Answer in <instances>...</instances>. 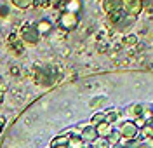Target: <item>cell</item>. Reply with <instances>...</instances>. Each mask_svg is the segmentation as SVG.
<instances>
[{
	"instance_id": "1",
	"label": "cell",
	"mask_w": 153,
	"mask_h": 148,
	"mask_svg": "<svg viewBox=\"0 0 153 148\" xmlns=\"http://www.w3.org/2000/svg\"><path fill=\"white\" fill-rule=\"evenodd\" d=\"M115 129L118 131V134H120L122 141H129V139L139 138V127H137V124H136L134 120H129V118L120 120Z\"/></svg>"
},
{
	"instance_id": "2",
	"label": "cell",
	"mask_w": 153,
	"mask_h": 148,
	"mask_svg": "<svg viewBox=\"0 0 153 148\" xmlns=\"http://www.w3.org/2000/svg\"><path fill=\"white\" fill-rule=\"evenodd\" d=\"M57 79V73L52 66H40L35 71V82L38 86H52Z\"/></svg>"
},
{
	"instance_id": "3",
	"label": "cell",
	"mask_w": 153,
	"mask_h": 148,
	"mask_svg": "<svg viewBox=\"0 0 153 148\" xmlns=\"http://www.w3.org/2000/svg\"><path fill=\"white\" fill-rule=\"evenodd\" d=\"M122 10L127 18H136L137 14H141L143 10V0H124L122 4Z\"/></svg>"
},
{
	"instance_id": "4",
	"label": "cell",
	"mask_w": 153,
	"mask_h": 148,
	"mask_svg": "<svg viewBox=\"0 0 153 148\" xmlns=\"http://www.w3.org/2000/svg\"><path fill=\"white\" fill-rule=\"evenodd\" d=\"M59 26L63 30H75L78 26V14H73V12H66V10H63L61 12V16H59Z\"/></svg>"
},
{
	"instance_id": "5",
	"label": "cell",
	"mask_w": 153,
	"mask_h": 148,
	"mask_svg": "<svg viewBox=\"0 0 153 148\" xmlns=\"http://www.w3.org/2000/svg\"><path fill=\"white\" fill-rule=\"evenodd\" d=\"M21 40L26 44H37L40 40V33L37 31L35 25H28V26L21 28Z\"/></svg>"
},
{
	"instance_id": "6",
	"label": "cell",
	"mask_w": 153,
	"mask_h": 148,
	"mask_svg": "<svg viewBox=\"0 0 153 148\" xmlns=\"http://www.w3.org/2000/svg\"><path fill=\"white\" fill-rule=\"evenodd\" d=\"M143 112H144V105L141 103H132V105H129L127 108H125V117L129 118V120H139V118L143 117Z\"/></svg>"
},
{
	"instance_id": "7",
	"label": "cell",
	"mask_w": 153,
	"mask_h": 148,
	"mask_svg": "<svg viewBox=\"0 0 153 148\" xmlns=\"http://www.w3.org/2000/svg\"><path fill=\"white\" fill-rule=\"evenodd\" d=\"M80 138L84 139V143H85V145H87V143H89V145H92L99 136H97V131H96L94 126H91V124H89V126H84L82 132H80Z\"/></svg>"
},
{
	"instance_id": "8",
	"label": "cell",
	"mask_w": 153,
	"mask_h": 148,
	"mask_svg": "<svg viewBox=\"0 0 153 148\" xmlns=\"http://www.w3.org/2000/svg\"><path fill=\"white\" fill-rule=\"evenodd\" d=\"M105 115H106V120L105 122H108V124H111V126H117L120 120H122V117H124V112L120 108H113V110H106L105 112Z\"/></svg>"
},
{
	"instance_id": "9",
	"label": "cell",
	"mask_w": 153,
	"mask_h": 148,
	"mask_svg": "<svg viewBox=\"0 0 153 148\" xmlns=\"http://www.w3.org/2000/svg\"><path fill=\"white\" fill-rule=\"evenodd\" d=\"M61 5H63V10H66V12L78 14L82 10V0H63Z\"/></svg>"
},
{
	"instance_id": "10",
	"label": "cell",
	"mask_w": 153,
	"mask_h": 148,
	"mask_svg": "<svg viewBox=\"0 0 153 148\" xmlns=\"http://www.w3.org/2000/svg\"><path fill=\"white\" fill-rule=\"evenodd\" d=\"M122 4L124 0H103V10L106 14H111L113 10L122 9Z\"/></svg>"
},
{
	"instance_id": "11",
	"label": "cell",
	"mask_w": 153,
	"mask_h": 148,
	"mask_svg": "<svg viewBox=\"0 0 153 148\" xmlns=\"http://www.w3.org/2000/svg\"><path fill=\"white\" fill-rule=\"evenodd\" d=\"M113 126L111 124H108V122H101L99 126H96V131H97V136L99 138H108L111 132H113Z\"/></svg>"
},
{
	"instance_id": "12",
	"label": "cell",
	"mask_w": 153,
	"mask_h": 148,
	"mask_svg": "<svg viewBox=\"0 0 153 148\" xmlns=\"http://www.w3.org/2000/svg\"><path fill=\"white\" fill-rule=\"evenodd\" d=\"M35 28H37V31L40 33V37H42V35H49V33L52 31V23L49 19H40L37 25H35Z\"/></svg>"
},
{
	"instance_id": "13",
	"label": "cell",
	"mask_w": 153,
	"mask_h": 148,
	"mask_svg": "<svg viewBox=\"0 0 153 148\" xmlns=\"http://www.w3.org/2000/svg\"><path fill=\"white\" fill-rule=\"evenodd\" d=\"M68 141H70V132H63L51 141V148L56 147H68Z\"/></svg>"
},
{
	"instance_id": "14",
	"label": "cell",
	"mask_w": 153,
	"mask_h": 148,
	"mask_svg": "<svg viewBox=\"0 0 153 148\" xmlns=\"http://www.w3.org/2000/svg\"><path fill=\"white\" fill-rule=\"evenodd\" d=\"M9 47H10V51H12L14 54H21V52H23V40L21 39L16 40V37L12 35L10 40H9Z\"/></svg>"
},
{
	"instance_id": "15",
	"label": "cell",
	"mask_w": 153,
	"mask_h": 148,
	"mask_svg": "<svg viewBox=\"0 0 153 148\" xmlns=\"http://www.w3.org/2000/svg\"><path fill=\"white\" fill-rule=\"evenodd\" d=\"M139 138L141 139L153 138V126L152 124H144L143 127H139Z\"/></svg>"
},
{
	"instance_id": "16",
	"label": "cell",
	"mask_w": 153,
	"mask_h": 148,
	"mask_svg": "<svg viewBox=\"0 0 153 148\" xmlns=\"http://www.w3.org/2000/svg\"><path fill=\"white\" fill-rule=\"evenodd\" d=\"M124 18H125V14H124V10H122V9L113 10L111 14H108V19H110V23H113V25H118Z\"/></svg>"
},
{
	"instance_id": "17",
	"label": "cell",
	"mask_w": 153,
	"mask_h": 148,
	"mask_svg": "<svg viewBox=\"0 0 153 148\" xmlns=\"http://www.w3.org/2000/svg\"><path fill=\"white\" fill-rule=\"evenodd\" d=\"M68 148H85V143H84V139L80 136H70Z\"/></svg>"
},
{
	"instance_id": "18",
	"label": "cell",
	"mask_w": 153,
	"mask_h": 148,
	"mask_svg": "<svg viewBox=\"0 0 153 148\" xmlns=\"http://www.w3.org/2000/svg\"><path fill=\"white\" fill-rule=\"evenodd\" d=\"M106 120V115H105V112H97V113H94L92 115V118H91V126H99L101 122H105Z\"/></svg>"
},
{
	"instance_id": "19",
	"label": "cell",
	"mask_w": 153,
	"mask_h": 148,
	"mask_svg": "<svg viewBox=\"0 0 153 148\" xmlns=\"http://www.w3.org/2000/svg\"><path fill=\"white\" fill-rule=\"evenodd\" d=\"M106 103V98L105 96H99V98H94L89 105H91V108H96V110H99V108H103V105Z\"/></svg>"
},
{
	"instance_id": "20",
	"label": "cell",
	"mask_w": 153,
	"mask_h": 148,
	"mask_svg": "<svg viewBox=\"0 0 153 148\" xmlns=\"http://www.w3.org/2000/svg\"><path fill=\"white\" fill-rule=\"evenodd\" d=\"M125 148H141V138L129 139V141H120Z\"/></svg>"
},
{
	"instance_id": "21",
	"label": "cell",
	"mask_w": 153,
	"mask_h": 148,
	"mask_svg": "<svg viewBox=\"0 0 153 148\" xmlns=\"http://www.w3.org/2000/svg\"><path fill=\"white\" fill-rule=\"evenodd\" d=\"M106 139H108L110 147H111V145H117V143H120V141H122V138H120V134H118V131H117V129H113V132H111Z\"/></svg>"
},
{
	"instance_id": "22",
	"label": "cell",
	"mask_w": 153,
	"mask_h": 148,
	"mask_svg": "<svg viewBox=\"0 0 153 148\" xmlns=\"http://www.w3.org/2000/svg\"><path fill=\"white\" fill-rule=\"evenodd\" d=\"M91 147L92 148H110V143H108V139L106 138H97Z\"/></svg>"
},
{
	"instance_id": "23",
	"label": "cell",
	"mask_w": 153,
	"mask_h": 148,
	"mask_svg": "<svg viewBox=\"0 0 153 148\" xmlns=\"http://www.w3.org/2000/svg\"><path fill=\"white\" fill-rule=\"evenodd\" d=\"M12 4L16 7H19V9H26V7H30L33 4V0H12Z\"/></svg>"
},
{
	"instance_id": "24",
	"label": "cell",
	"mask_w": 153,
	"mask_h": 148,
	"mask_svg": "<svg viewBox=\"0 0 153 148\" xmlns=\"http://www.w3.org/2000/svg\"><path fill=\"white\" fill-rule=\"evenodd\" d=\"M124 44L125 45H134V44H137V37L136 35H129V37L124 39Z\"/></svg>"
},
{
	"instance_id": "25",
	"label": "cell",
	"mask_w": 153,
	"mask_h": 148,
	"mask_svg": "<svg viewBox=\"0 0 153 148\" xmlns=\"http://www.w3.org/2000/svg\"><path fill=\"white\" fill-rule=\"evenodd\" d=\"M141 148H153V138L141 139Z\"/></svg>"
},
{
	"instance_id": "26",
	"label": "cell",
	"mask_w": 153,
	"mask_h": 148,
	"mask_svg": "<svg viewBox=\"0 0 153 148\" xmlns=\"http://www.w3.org/2000/svg\"><path fill=\"white\" fill-rule=\"evenodd\" d=\"M7 14H9V7L7 5H0V16L2 18H7Z\"/></svg>"
},
{
	"instance_id": "27",
	"label": "cell",
	"mask_w": 153,
	"mask_h": 148,
	"mask_svg": "<svg viewBox=\"0 0 153 148\" xmlns=\"http://www.w3.org/2000/svg\"><path fill=\"white\" fill-rule=\"evenodd\" d=\"M110 148H125V147L122 145V143H117V145H111Z\"/></svg>"
},
{
	"instance_id": "28",
	"label": "cell",
	"mask_w": 153,
	"mask_h": 148,
	"mask_svg": "<svg viewBox=\"0 0 153 148\" xmlns=\"http://www.w3.org/2000/svg\"><path fill=\"white\" fill-rule=\"evenodd\" d=\"M0 126H2V127L5 126V118H4V117H0Z\"/></svg>"
},
{
	"instance_id": "29",
	"label": "cell",
	"mask_w": 153,
	"mask_h": 148,
	"mask_svg": "<svg viewBox=\"0 0 153 148\" xmlns=\"http://www.w3.org/2000/svg\"><path fill=\"white\" fill-rule=\"evenodd\" d=\"M4 101V92H0V103Z\"/></svg>"
},
{
	"instance_id": "30",
	"label": "cell",
	"mask_w": 153,
	"mask_h": 148,
	"mask_svg": "<svg viewBox=\"0 0 153 148\" xmlns=\"http://www.w3.org/2000/svg\"><path fill=\"white\" fill-rule=\"evenodd\" d=\"M56 148H68V147H56Z\"/></svg>"
},
{
	"instance_id": "31",
	"label": "cell",
	"mask_w": 153,
	"mask_h": 148,
	"mask_svg": "<svg viewBox=\"0 0 153 148\" xmlns=\"http://www.w3.org/2000/svg\"><path fill=\"white\" fill-rule=\"evenodd\" d=\"M0 132H2V126H0Z\"/></svg>"
},
{
	"instance_id": "32",
	"label": "cell",
	"mask_w": 153,
	"mask_h": 148,
	"mask_svg": "<svg viewBox=\"0 0 153 148\" xmlns=\"http://www.w3.org/2000/svg\"><path fill=\"white\" fill-rule=\"evenodd\" d=\"M152 108H153V105H152Z\"/></svg>"
}]
</instances>
